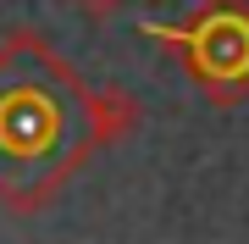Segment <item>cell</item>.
I'll return each mask as SVG.
<instances>
[{
    "label": "cell",
    "mask_w": 249,
    "mask_h": 244,
    "mask_svg": "<svg viewBox=\"0 0 249 244\" xmlns=\"http://www.w3.org/2000/svg\"><path fill=\"white\" fill-rule=\"evenodd\" d=\"M78 6H83V11H89V17H111V11H116V6H122V0H78Z\"/></svg>",
    "instance_id": "obj_2"
},
{
    "label": "cell",
    "mask_w": 249,
    "mask_h": 244,
    "mask_svg": "<svg viewBox=\"0 0 249 244\" xmlns=\"http://www.w3.org/2000/svg\"><path fill=\"white\" fill-rule=\"evenodd\" d=\"M94 106L45 45L11 39L0 50V194L11 206L45 200L83 155V122Z\"/></svg>",
    "instance_id": "obj_1"
}]
</instances>
